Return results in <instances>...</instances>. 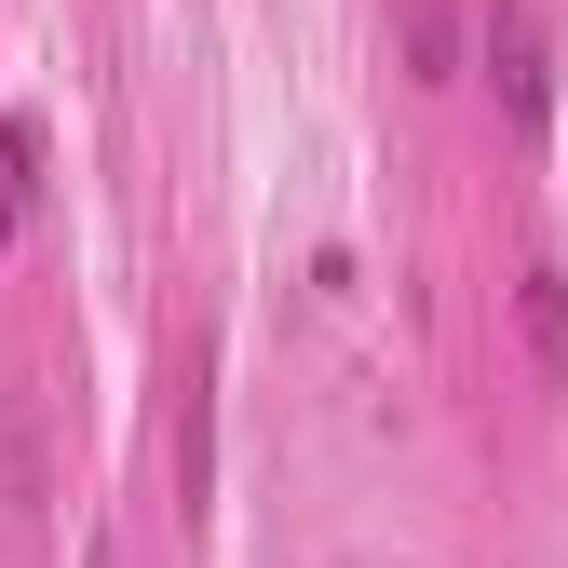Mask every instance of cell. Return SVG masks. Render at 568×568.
<instances>
[{"label": "cell", "instance_id": "2", "mask_svg": "<svg viewBox=\"0 0 568 568\" xmlns=\"http://www.w3.org/2000/svg\"><path fill=\"white\" fill-rule=\"evenodd\" d=\"M515 312H528V366L568 393V271H528V284H515Z\"/></svg>", "mask_w": 568, "mask_h": 568}, {"label": "cell", "instance_id": "4", "mask_svg": "<svg viewBox=\"0 0 568 568\" xmlns=\"http://www.w3.org/2000/svg\"><path fill=\"white\" fill-rule=\"evenodd\" d=\"M82 568H122V541H109V528H95V541H82Z\"/></svg>", "mask_w": 568, "mask_h": 568}, {"label": "cell", "instance_id": "3", "mask_svg": "<svg viewBox=\"0 0 568 568\" xmlns=\"http://www.w3.org/2000/svg\"><path fill=\"white\" fill-rule=\"evenodd\" d=\"M41 217V122H0V231Z\"/></svg>", "mask_w": 568, "mask_h": 568}, {"label": "cell", "instance_id": "1", "mask_svg": "<svg viewBox=\"0 0 568 568\" xmlns=\"http://www.w3.org/2000/svg\"><path fill=\"white\" fill-rule=\"evenodd\" d=\"M487 82H501L515 135L555 122V68H541V14H528V0H501V14H487Z\"/></svg>", "mask_w": 568, "mask_h": 568}]
</instances>
